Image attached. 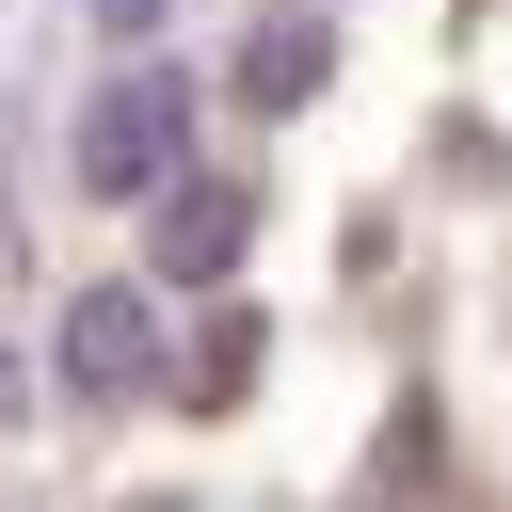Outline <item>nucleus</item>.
Here are the masks:
<instances>
[{"mask_svg": "<svg viewBox=\"0 0 512 512\" xmlns=\"http://www.w3.org/2000/svg\"><path fill=\"white\" fill-rule=\"evenodd\" d=\"M176 112H192L176 80H112L96 128H80V176L96 192H176Z\"/></svg>", "mask_w": 512, "mask_h": 512, "instance_id": "f257e3e1", "label": "nucleus"}, {"mask_svg": "<svg viewBox=\"0 0 512 512\" xmlns=\"http://www.w3.org/2000/svg\"><path fill=\"white\" fill-rule=\"evenodd\" d=\"M144 368H160V304H144V288H80V304H64V384H80V400H128Z\"/></svg>", "mask_w": 512, "mask_h": 512, "instance_id": "f03ea898", "label": "nucleus"}, {"mask_svg": "<svg viewBox=\"0 0 512 512\" xmlns=\"http://www.w3.org/2000/svg\"><path fill=\"white\" fill-rule=\"evenodd\" d=\"M160 272H176V288H224V272H240V192H224V176L160 192Z\"/></svg>", "mask_w": 512, "mask_h": 512, "instance_id": "7ed1b4c3", "label": "nucleus"}, {"mask_svg": "<svg viewBox=\"0 0 512 512\" xmlns=\"http://www.w3.org/2000/svg\"><path fill=\"white\" fill-rule=\"evenodd\" d=\"M240 96H320V16H272V32H240Z\"/></svg>", "mask_w": 512, "mask_h": 512, "instance_id": "20e7f679", "label": "nucleus"}, {"mask_svg": "<svg viewBox=\"0 0 512 512\" xmlns=\"http://www.w3.org/2000/svg\"><path fill=\"white\" fill-rule=\"evenodd\" d=\"M16 416H32V384H16V352H0V432H16Z\"/></svg>", "mask_w": 512, "mask_h": 512, "instance_id": "39448f33", "label": "nucleus"}]
</instances>
